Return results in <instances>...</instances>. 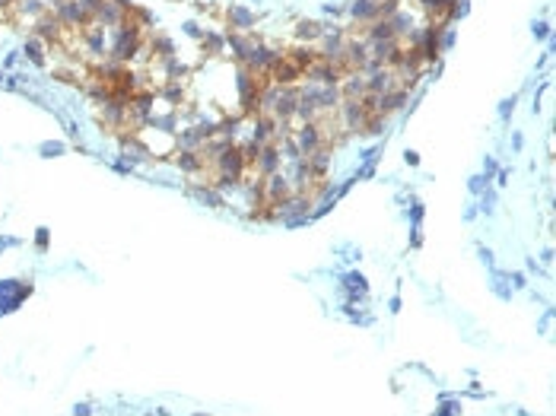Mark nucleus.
Here are the masks:
<instances>
[{
  "instance_id": "f257e3e1",
  "label": "nucleus",
  "mask_w": 556,
  "mask_h": 416,
  "mask_svg": "<svg viewBox=\"0 0 556 416\" xmlns=\"http://www.w3.org/2000/svg\"><path fill=\"white\" fill-rule=\"evenodd\" d=\"M321 35V29L315 22H299V38H318Z\"/></svg>"
}]
</instances>
